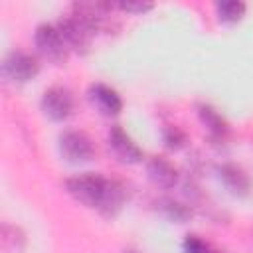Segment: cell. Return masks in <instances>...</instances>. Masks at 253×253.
I'll list each match as a JSON object with an SVG mask.
<instances>
[{"label": "cell", "mask_w": 253, "mask_h": 253, "mask_svg": "<svg viewBox=\"0 0 253 253\" xmlns=\"http://www.w3.org/2000/svg\"><path fill=\"white\" fill-rule=\"evenodd\" d=\"M55 24H57V28H59L69 51H75L79 55H85L89 51L91 42L95 38V32L91 30V26L79 14H75L69 8V12L63 14Z\"/></svg>", "instance_id": "3957f363"}, {"label": "cell", "mask_w": 253, "mask_h": 253, "mask_svg": "<svg viewBox=\"0 0 253 253\" xmlns=\"http://www.w3.org/2000/svg\"><path fill=\"white\" fill-rule=\"evenodd\" d=\"M251 239H253V233H251Z\"/></svg>", "instance_id": "d6986e66"}, {"label": "cell", "mask_w": 253, "mask_h": 253, "mask_svg": "<svg viewBox=\"0 0 253 253\" xmlns=\"http://www.w3.org/2000/svg\"><path fill=\"white\" fill-rule=\"evenodd\" d=\"M34 45L43 59H47L49 63H55V65L63 63L69 55V47L57 28V24H51V22H42L36 26Z\"/></svg>", "instance_id": "7a4b0ae2"}, {"label": "cell", "mask_w": 253, "mask_h": 253, "mask_svg": "<svg viewBox=\"0 0 253 253\" xmlns=\"http://www.w3.org/2000/svg\"><path fill=\"white\" fill-rule=\"evenodd\" d=\"M154 206H156V211L160 215H164L166 219H170V221L184 223L192 217V208L186 206L184 202L174 200V198H158Z\"/></svg>", "instance_id": "7c38bea8"}, {"label": "cell", "mask_w": 253, "mask_h": 253, "mask_svg": "<svg viewBox=\"0 0 253 253\" xmlns=\"http://www.w3.org/2000/svg\"><path fill=\"white\" fill-rule=\"evenodd\" d=\"M87 97L93 103V107L107 117H115L123 111V99H121L119 91L107 83H101V81L91 83L87 89Z\"/></svg>", "instance_id": "ba28073f"}, {"label": "cell", "mask_w": 253, "mask_h": 253, "mask_svg": "<svg viewBox=\"0 0 253 253\" xmlns=\"http://www.w3.org/2000/svg\"><path fill=\"white\" fill-rule=\"evenodd\" d=\"M196 113H198L200 123L204 125V128L208 130V134H210V138L213 142H219L221 144V142H225L229 138V132H231L229 123L225 121V117L213 105H210V103H198L196 105Z\"/></svg>", "instance_id": "9c48e42d"}, {"label": "cell", "mask_w": 253, "mask_h": 253, "mask_svg": "<svg viewBox=\"0 0 253 253\" xmlns=\"http://www.w3.org/2000/svg\"><path fill=\"white\" fill-rule=\"evenodd\" d=\"M40 109L47 119L55 123H63L75 111V97L71 89H67L65 85H51L42 93Z\"/></svg>", "instance_id": "8992f818"}, {"label": "cell", "mask_w": 253, "mask_h": 253, "mask_svg": "<svg viewBox=\"0 0 253 253\" xmlns=\"http://www.w3.org/2000/svg\"><path fill=\"white\" fill-rule=\"evenodd\" d=\"M160 136H162V144H164L168 150H180V148H184L186 142H188V134H186L180 126H174V125L162 126Z\"/></svg>", "instance_id": "9a60e30c"}, {"label": "cell", "mask_w": 253, "mask_h": 253, "mask_svg": "<svg viewBox=\"0 0 253 253\" xmlns=\"http://www.w3.org/2000/svg\"><path fill=\"white\" fill-rule=\"evenodd\" d=\"M40 73V61L36 55L24 49H10L2 59V77L10 83H28Z\"/></svg>", "instance_id": "5b68a950"}, {"label": "cell", "mask_w": 253, "mask_h": 253, "mask_svg": "<svg viewBox=\"0 0 253 253\" xmlns=\"http://www.w3.org/2000/svg\"><path fill=\"white\" fill-rule=\"evenodd\" d=\"M57 148H59V154L63 156V160H67L71 164L89 162L97 152L93 138L85 130H79V128L61 130L57 136Z\"/></svg>", "instance_id": "277c9868"}, {"label": "cell", "mask_w": 253, "mask_h": 253, "mask_svg": "<svg viewBox=\"0 0 253 253\" xmlns=\"http://www.w3.org/2000/svg\"><path fill=\"white\" fill-rule=\"evenodd\" d=\"M247 12V4L241 0H219L215 2V16L223 24H237Z\"/></svg>", "instance_id": "5bb4252c"}, {"label": "cell", "mask_w": 253, "mask_h": 253, "mask_svg": "<svg viewBox=\"0 0 253 253\" xmlns=\"http://www.w3.org/2000/svg\"><path fill=\"white\" fill-rule=\"evenodd\" d=\"M119 10L123 12H130V14H142V12H148L152 10V2H146V0H128V2H117L115 4Z\"/></svg>", "instance_id": "e0dca14e"}, {"label": "cell", "mask_w": 253, "mask_h": 253, "mask_svg": "<svg viewBox=\"0 0 253 253\" xmlns=\"http://www.w3.org/2000/svg\"><path fill=\"white\" fill-rule=\"evenodd\" d=\"M121 253H140V251H136V249H125V251H121Z\"/></svg>", "instance_id": "ac0fdd59"}, {"label": "cell", "mask_w": 253, "mask_h": 253, "mask_svg": "<svg viewBox=\"0 0 253 253\" xmlns=\"http://www.w3.org/2000/svg\"><path fill=\"white\" fill-rule=\"evenodd\" d=\"M217 178L221 180V184L233 194V196H247L251 192V178L249 174L233 164V162H221L217 166Z\"/></svg>", "instance_id": "8fae6325"}, {"label": "cell", "mask_w": 253, "mask_h": 253, "mask_svg": "<svg viewBox=\"0 0 253 253\" xmlns=\"http://www.w3.org/2000/svg\"><path fill=\"white\" fill-rule=\"evenodd\" d=\"M146 174L154 186L164 188V190L174 188L180 180L178 168L166 156H150L146 160Z\"/></svg>", "instance_id": "30bf717a"}, {"label": "cell", "mask_w": 253, "mask_h": 253, "mask_svg": "<svg viewBox=\"0 0 253 253\" xmlns=\"http://www.w3.org/2000/svg\"><path fill=\"white\" fill-rule=\"evenodd\" d=\"M63 188L75 202L83 204L89 210H95L105 217H115L126 202V192L121 182L95 172L69 176L65 178Z\"/></svg>", "instance_id": "6da1fadb"}, {"label": "cell", "mask_w": 253, "mask_h": 253, "mask_svg": "<svg viewBox=\"0 0 253 253\" xmlns=\"http://www.w3.org/2000/svg\"><path fill=\"white\" fill-rule=\"evenodd\" d=\"M182 251L184 253H217L208 241H204L198 235H186V239L182 243Z\"/></svg>", "instance_id": "2e32d148"}, {"label": "cell", "mask_w": 253, "mask_h": 253, "mask_svg": "<svg viewBox=\"0 0 253 253\" xmlns=\"http://www.w3.org/2000/svg\"><path fill=\"white\" fill-rule=\"evenodd\" d=\"M107 144L111 148V152L125 164H136L142 160V148L134 142V138L121 126V125H113L107 132Z\"/></svg>", "instance_id": "52a82bcc"}, {"label": "cell", "mask_w": 253, "mask_h": 253, "mask_svg": "<svg viewBox=\"0 0 253 253\" xmlns=\"http://www.w3.org/2000/svg\"><path fill=\"white\" fill-rule=\"evenodd\" d=\"M0 235H2V249L6 253H22L26 249V233L20 225L4 221Z\"/></svg>", "instance_id": "4fadbf2b"}]
</instances>
